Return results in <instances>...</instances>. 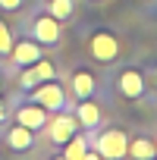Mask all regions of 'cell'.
<instances>
[{"mask_svg":"<svg viewBox=\"0 0 157 160\" xmlns=\"http://www.w3.org/2000/svg\"><path fill=\"white\" fill-rule=\"evenodd\" d=\"M85 50H88V57H91L98 66H113V63H119V57H123V44H119V38H116L113 28H94V32L88 35Z\"/></svg>","mask_w":157,"mask_h":160,"instance_id":"6da1fadb","label":"cell"},{"mask_svg":"<svg viewBox=\"0 0 157 160\" xmlns=\"http://www.w3.org/2000/svg\"><path fill=\"white\" fill-rule=\"evenodd\" d=\"M91 148L104 157V160H126V148H129V132L119 126H101L98 135L91 138Z\"/></svg>","mask_w":157,"mask_h":160,"instance_id":"7a4b0ae2","label":"cell"},{"mask_svg":"<svg viewBox=\"0 0 157 160\" xmlns=\"http://www.w3.org/2000/svg\"><path fill=\"white\" fill-rule=\"evenodd\" d=\"M28 101L41 104L47 113H60V110H69V94L66 88L57 82V78H50V82H41L28 91Z\"/></svg>","mask_w":157,"mask_h":160,"instance_id":"3957f363","label":"cell"},{"mask_svg":"<svg viewBox=\"0 0 157 160\" xmlns=\"http://www.w3.org/2000/svg\"><path fill=\"white\" fill-rule=\"evenodd\" d=\"M28 32H32L28 38L38 41L41 47H57V44L63 41V22H57L50 13H38V16L32 19Z\"/></svg>","mask_w":157,"mask_h":160,"instance_id":"277c9868","label":"cell"},{"mask_svg":"<svg viewBox=\"0 0 157 160\" xmlns=\"http://www.w3.org/2000/svg\"><path fill=\"white\" fill-rule=\"evenodd\" d=\"M116 91H119L126 101H141V98L148 94V78H144V72L135 69V66L119 69V72H116Z\"/></svg>","mask_w":157,"mask_h":160,"instance_id":"5b68a950","label":"cell"},{"mask_svg":"<svg viewBox=\"0 0 157 160\" xmlns=\"http://www.w3.org/2000/svg\"><path fill=\"white\" fill-rule=\"evenodd\" d=\"M47 138H50V144H66L75 132H78V119H75V113L72 110H60V113H50V119H47Z\"/></svg>","mask_w":157,"mask_h":160,"instance_id":"8992f818","label":"cell"},{"mask_svg":"<svg viewBox=\"0 0 157 160\" xmlns=\"http://www.w3.org/2000/svg\"><path fill=\"white\" fill-rule=\"evenodd\" d=\"M44 57V47L32 38H22V41H13V50H10V63L16 69H25V66H35L38 60Z\"/></svg>","mask_w":157,"mask_h":160,"instance_id":"52a82bcc","label":"cell"},{"mask_svg":"<svg viewBox=\"0 0 157 160\" xmlns=\"http://www.w3.org/2000/svg\"><path fill=\"white\" fill-rule=\"evenodd\" d=\"M13 119L19 122V126H25V129H32V132H41L44 126H47V119H50V113L41 107V104H35V101H28V104H19L16 110H13Z\"/></svg>","mask_w":157,"mask_h":160,"instance_id":"ba28073f","label":"cell"},{"mask_svg":"<svg viewBox=\"0 0 157 160\" xmlns=\"http://www.w3.org/2000/svg\"><path fill=\"white\" fill-rule=\"evenodd\" d=\"M75 119H78V129L82 132H98L104 126V113L101 107L94 104V98H85V101H75Z\"/></svg>","mask_w":157,"mask_h":160,"instance_id":"9c48e42d","label":"cell"},{"mask_svg":"<svg viewBox=\"0 0 157 160\" xmlns=\"http://www.w3.org/2000/svg\"><path fill=\"white\" fill-rule=\"evenodd\" d=\"M3 141H7V148H10L13 154H25V151L35 148V132L25 129V126H19V122H13V126H7Z\"/></svg>","mask_w":157,"mask_h":160,"instance_id":"30bf717a","label":"cell"},{"mask_svg":"<svg viewBox=\"0 0 157 160\" xmlns=\"http://www.w3.org/2000/svg\"><path fill=\"white\" fill-rule=\"evenodd\" d=\"M94 91H98L94 72H91V69H75L72 78H69V94H72L75 101H85V98H94Z\"/></svg>","mask_w":157,"mask_h":160,"instance_id":"8fae6325","label":"cell"},{"mask_svg":"<svg viewBox=\"0 0 157 160\" xmlns=\"http://www.w3.org/2000/svg\"><path fill=\"white\" fill-rule=\"evenodd\" d=\"M157 157V144L151 135H135L129 138V148H126V160H154Z\"/></svg>","mask_w":157,"mask_h":160,"instance_id":"7c38bea8","label":"cell"},{"mask_svg":"<svg viewBox=\"0 0 157 160\" xmlns=\"http://www.w3.org/2000/svg\"><path fill=\"white\" fill-rule=\"evenodd\" d=\"M88 148H91V135L78 129V132L63 144V157H66V160H82V154H85Z\"/></svg>","mask_w":157,"mask_h":160,"instance_id":"4fadbf2b","label":"cell"},{"mask_svg":"<svg viewBox=\"0 0 157 160\" xmlns=\"http://www.w3.org/2000/svg\"><path fill=\"white\" fill-rule=\"evenodd\" d=\"M47 13L57 22H69L75 16V0H47Z\"/></svg>","mask_w":157,"mask_h":160,"instance_id":"5bb4252c","label":"cell"},{"mask_svg":"<svg viewBox=\"0 0 157 160\" xmlns=\"http://www.w3.org/2000/svg\"><path fill=\"white\" fill-rule=\"evenodd\" d=\"M35 85H41V78H38V72H35V66H25L22 72H19V91H32Z\"/></svg>","mask_w":157,"mask_h":160,"instance_id":"9a60e30c","label":"cell"},{"mask_svg":"<svg viewBox=\"0 0 157 160\" xmlns=\"http://www.w3.org/2000/svg\"><path fill=\"white\" fill-rule=\"evenodd\" d=\"M35 72H38V78H41V82H50V78H57V66H53L47 57H41V60L35 63Z\"/></svg>","mask_w":157,"mask_h":160,"instance_id":"2e32d148","label":"cell"},{"mask_svg":"<svg viewBox=\"0 0 157 160\" xmlns=\"http://www.w3.org/2000/svg\"><path fill=\"white\" fill-rule=\"evenodd\" d=\"M13 32H10V25L0 19V57H10V50H13Z\"/></svg>","mask_w":157,"mask_h":160,"instance_id":"e0dca14e","label":"cell"},{"mask_svg":"<svg viewBox=\"0 0 157 160\" xmlns=\"http://www.w3.org/2000/svg\"><path fill=\"white\" fill-rule=\"evenodd\" d=\"M22 3L25 0H0V10L3 13H16V10H22Z\"/></svg>","mask_w":157,"mask_h":160,"instance_id":"ac0fdd59","label":"cell"},{"mask_svg":"<svg viewBox=\"0 0 157 160\" xmlns=\"http://www.w3.org/2000/svg\"><path fill=\"white\" fill-rule=\"evenodd\" d=\"M144 78H148V88H154V91H157V63H151V66H148Z\"/></svg>","mask_w":157,"mask_h":160,"instance_id":"d6986e66","label":"cell"},{"mask_svg":"<svg viewBox=\"0 0 157 160\" xmlns=\"http://www.w3.org/2000/svg\"><path fill=\"white\" fill-rule=\"evenodd\" d=\"M82 160H104V157H101V154H98V151H94V148H88V151H85V154H82Z\"/></svg>","mask_w":157,"mask_h":160,"instance_id":"ffe728a7","label":"cell"},{"mask_svg":"<svg viewBox=\"0 0 157 160\" xmlns=\"http://www.w3.org/2000/svg\"><path fill=\"white\" fill-rule=\"evenodd\" d=\"M7 116H10V110H7V104H3V101H0V122H3Z\"/></svg>","mask_w":157,"mask_h":160,"instance_id":"44dd1931","label":"cell"},{"mask_svg":"<svg viewBox=\"0 0 157 160\" xmlns=\"http://www.w3.org/2000/svg\"><path fill=\"white\" fill-rule=\"evenodd\" d=\"M50 160H66V157H63V154H57V157H50Z\"/></svg>","mask_w":157,"mask_h":160,"instance_id":"7402d4cb","label":"cell"},{"mask_svg":"<svg viewBox=\"0 0 157 160\" xmlns=\"http://www.w3.org/2000/svg\"><path fill=\"white\" fill-rule=\"evenodd\" d=\"M0 154H3V141H0Z\"/></svg>","mask_w":157,"mask_h":160,"instance_id":"603a6c76","label":"cell"},{"mask_svg":"<svg viewBox=\"0 0 157 160\" xmlns=\"http://www.w3.org/2000/svg\"><path fill=\"white\" fill-rule=\"evenodd\" d=\"M154 144H157V138H154Z\"/></svg>","mask_w":157,"mask_h":160,"instance_id":"cb8c5ba5","label":"cell"},{"mask_svg":"<svg viewBox=\"0 0 157 160\" xmlns=\"http://www.w3.org/2000/svg\"><path fill=\"white\" fill-rule=\"evenodd\" d=\"M154 160H157V157H154Z\"/></svg>","mask_w":157,"mask_h":160,"instance_id":"d4e9b609","label":"cell"}]
</instances>
